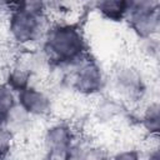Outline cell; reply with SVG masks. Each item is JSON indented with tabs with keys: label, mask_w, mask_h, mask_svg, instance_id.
<instances>
[{
	"label": "cell",
	"mask_w": 160,
	"mask_h": 160,
	"mask_svg": "<svg viewBox=\"0 0 160 160\" xmlns=\"http://www.w3.org/2000/svg\"><path fill=\"white\" fill-rule=\"evenodd\" d=\"M49 51L61 61H80L85 50L84 38L80 30L71 25H59L48 34Z\"/></svg>",
	"instance_id": "1"
},
{
	"label": "cell",
	"mask_w": 160,
	"mask_h": 160,
	"mask_svg": "<svg viewBox=\"0 0 160 160\" xmlns=\"http://www.w3.org/2000/svg\"><path fill=\"white\" fill-rule=\"evenodd\" d=\"M9 29L16 41L22 44L31 42L39 38L42 29L41 14H32L22 9L14 10Z\"/></svg>",
	"instance_id": "2"
},
{
	"label": "cell",
	"mask_w": 160,
	"mask_h": 160,
	"mask_svg": "<svg viewBox=\"0 0 160 160\" xmlns=\"http://www.w3.org/2000/svg\"><path fill=\"white\" fill-rule=\"evenodd\" d=\"M80 66L75 75V84L80 91L92 94L101 88L102 75L100 68L92 61L79 62Z\"/></svg>",
	"instance_id": "3"
},
{
	"label": "cell",
	"mask_w": 160,
	"mask_h": 160,
	"mask_svg": "<svg viewBox=\"0 0 160 160\" xmlns=\"http://www.w3.org/2000/svg\"><path fill=\"white\" fill-rule=\"evenodd\" d=\"M19 105L29 115H44L50 110L49 98L40 90L30 86L19 91Z\"/></svg>",
	"instance_id": "4"
},
{
	"label": "cell",
	"mask_w": 160,
	"mask_h": 160,
	"mask_svg": "<svg viewBox=\"0 0 160 160\" xmlns=\"http://www.w3.org/2000/svg\"><path fill=\"white\" fill-rule=\"evenodd\" d=\"M71 131L64 125H56L48 130L46 145L54 152H62L71 148Z\"/></svg>",
	"instance_id": "5"
},
{
	"label": "cell",
	"mask_w": 160,
	"mask_h": 160,
	"mask_svg": "<svg viewBox=\"0 0 160 160\" xmlns=\"http://www.w3.org/2000/svg\"><path fill=\"white\" fill-rule=\"evenodd\" d=\"M129 0H99L100 10L109 18H121L128 11Z\"/></svg>",
	"instance_id": "6"
},
{
	"label": "cell",
	"mask_w": 160,
	"mask_h": 160,
	"mask_svg": "<svg viewBox=\"0 0 160 160\" xmlns=\"http://www.w3.org/2000/svg\"><path fill=\"white\" fill-rule=\"evenodd\" d=\"M15 106L14 90L5 84H0V114L6 115Z\"/></svg>",
	"instance_id": "7"
},
{
	"label": "cell",
	"mask_w": 160,
	"mask_h": 160,
	"mask_svg": "<svg viewBox=\"0 0 160 160\" xmlns=\"http://www.w3.org/2000/svg\"><path fill=\"white\" fill-rule=\"evenodd\" d=\"M11 146V132L10 130L0 128V156L9 151Z\"/></svg>",
	"instance_id": "8"
},
{
	"label": "cell",
	"mask_w": 160,
	"mask_h": 160,
	"mask_svg": "<svg viewBox=\"0 0 160 160\" xmlns=\"http://www.w3.org/2000/svg\"><path fill=\"white\" fill-rule=\"evenodd\" d=\"M24 0H0V4L5 8H10L12 11L21 8Z\"/></svg>",
	"instance_id": "9"
},
{
	"label": "cell",
	"mask_w": 160,
	"mask_h": 160,
	"mask_svg": "<svg viewBox=\"0 0 160 160\" xmlns=\"http://www.w3.org/2000/svg\"><path fill=\"white\" fill-rule=\"evenodd\" d=\"M5 122V115L0 114V128H2V124Z\"/></svg>",
	"instance_id": "10"
}]
</instances>
